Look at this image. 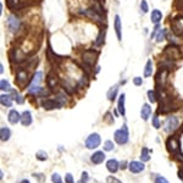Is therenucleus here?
<instances>
[{
  "instance_id": "1",
  "label": "nucleus",
  "mask_w": 183,
  "mask_h": 183,
  "mask_svg": "<svg viewBox=\"0 0 183 183\" xmlns=\"http://www.w3.org/2000/svg\"><path fill=\"white\" fill-rule=\"evenodd\" d=\"M98 55L99 53L95 51V50H85L84 53H83V55H82V60H83V62L88 67H92L95 64V61L98 59Z\"/></svg>"
},
{
  "instance_id": "2",
  "label": "nucleus",
  "mask_w": 183,
  "mask_h": 183,
  "mask_svg": "<svg viewBox=\"0 0 183 183\" xmlns=\"http://www.w3.org/2000/svg\"><path fill=\"white\" fill-rule=\"evenodd\" d=\"M128 129H127V126H123L122 128H120V129H117L116 132H115V134H113V138H115V141L117 144H120V145H122V144H126L127 142H128Z\"/></svg>"
},
{
  "instance_id": "3",
  "label": "nucleus",
  "mask_w": 183,
  "mask_h": 183,
  "mask_svg": "<svg viewBox=\"0 0 183 183\" xmlns=\"http://www.w3.org/2000/svg\"><path fill=\"white\" fill-rule=\"evenodd\" d=\"M171 29L175 34L181 36L183 34V17L182 16H177L171 21Z\"/></svg>"
},
{
  "instance_id": "4",
  "label": "nucleus",
  "mask_w": 183,
  "mask_h": 183,
  "mask_svg": "<svg viewBox=\"0 0 183 183\" xmlns=\"http://www.w3.org/2000/svg\"><path fill=\"white\" fill-rule=\"evenodd\" d=\"M165 54L170 60H178L181 59V50L177 45H169L165 48Z\"/></svg>"
},
{
  "instance_id": "5",
  "label": "nucleus",
  "mask_w": 183,
  "mask_h": 183,
  "mask_svg": "<svg viewBox=\"0 0 183 183\" xmlns=\"http://www.w3.org/2000/svg\"><path fill=\"white\" fill-rule=\"evenodd\" d=\"M99 145H100V136L98 133H92L85 141V147L88 149H95Z\"/></svg>"
},
{
  "instance_id": "6",
  "label": "nucleus",
  "mask_w": 183,
  "mask_h": 183,
  "mask_svg": "<svg viewBox=\"0 0 183 183\" xmlns=\"http://www.w3.org/2000/svg\"><path fill=\"white\" fill-rule=\"evenodd\" d=\"M180 141L175 137H171L167 141V149H169L170 153L172 154H178L180 153Z\"/></svg>"
},
{
  "instance_id": "7",
  "label": "nucleus",
  "mask_w": 183,
  "mask_h": 183,
  "mask_svg": "<svg viewBox=\"0 0 183 183\" xmlns=\"http://www.w3.org/2000/svg\"><path fill=\"white\" fill-rule=\"evenodd\" d=\"M178 118L177 117H175V116H171L169 117L167 120H166V123H165V129L169 132V133H172V132H175L177 128H178Z\"/></svg>"
},
{
  "instance_id": "8",
  "label": "nucleus",
  "mask_w": 183,
  "mask_h": 183,
  "mask_svg": "<svg viewBox=\"0 0 183 183\" xmlns=\"http://www.w3.org/2000/svg\"><path fill=\"white\" fill-rule=\"evenodd\" d=\"M7 27H9V29L11 32H17L20 29V27H21V22H20V20L16 16L11 15L7 18Z\"/></svg>"
},
{
  "instance_id": "9",
  "label": "nucleus",
  "mask_w": 183,
  "mask_h": 183,
  "mask_svg": "<svg viewBox=\"0 0 183 183\" xmlns=\"http://www.w3.org/2000/svg\"><path fill=\"white\" fill-rule=\"evenodd\" d=\"M42 81H43V73L41 71L36 72L34 76H33V78H32V81H31V84H29V87H28V92H32L33 89L38 88V87H39V83H41Z\"/></svg>"
},
{
  "instance_id": "10",
  "label": "nucleus",
  "mask_w": 183,
  "mask_h": 183,
  "mask_svg": "<svg viewBox=\"0 0 183 183\" xmlns=\"http://www.w3.org/2000/svg\"><path fill=\"white\" fill-rule=\"evenodd\" d=\"M42 106L45 110H53V109H60L62 105L57 101L56 99H49V100H44L42 104Z\"/></svg>"
},
{
  "instance_id": "11",
  "label": "nucleus",
  "mask_w": 183,
  "mask_h": 183,
  "mask_svg": "<svg viewBox=\"0 0 183 183\" xmlns=\"http://www.w3.org/2000/svg\"><path fill=\"white\" fill-rule=\"evenodd\" d=\"M128 167H129V171L133 172V173H139V172H142L143 170L145 169L144 164H143V162H139V161H132V162L129 164Z\"/></svg>"
},
{
  "instance_id": "12",
  "label": "nucleus",
  "mask_w": 183,
  "mask_h": 183,
  "mask_svg": "<svg viewBox=\"0 0 183 183\" xmlns=\"http://www.w3.org/2000/svg\"><path fill=\"white\" fill-rule=\"evenodd\" d=\"M121 20H120V16L116 15L115 16V32H116V36H117V39L121 42L122 41V32H121Z\"/></svg>"
},
{
  "instance_id": "13",
  "label": "nucleus",
  "mask_w": 183,
  "mask_h": 183,
  "mask_svg": "<svg viewBox=\"0 0 183 183\" xmlns=\"http://www.w3.org/2000/svg\"><path fill=\"white\" fill-rule=\"evenodd\" d=\"M167 73H169L167 69L160 67V71H159L157 75H156V82H157V83H161V84L164 85L165 81H166V77H167Z\"/></svg>"
},
{
  "instance_id": "14",
  "label": "nucleus",
  "mask_w": 183,
  "mask_h": 183,
  "mask_svg": "<svg viewBox=\"0 0 183 183\" xmlns=\"http://www.w3.org/2000/svg\"><path fill=\"white\" fill-rule=\"evenodd\" d=\"M90 160H92L93 164L99 165V164H101V162L105 160V154H104L103 152H97V153H94V154L92 155Z\"/></svg>"
},
{
  "instance_id": "15",
  "label": "nucleus",
  "mask_w": 183,
  "mask_h": 183,
  "mask_svg": "<svg viewBox=\"0 0 183 183\" xmlns=\"http://www.w3.org/2000/svg\"><path fill=\"white\" fill-rule=\"evenodd\" d=\"M150 115H152V106H150L149 104H144L141 110L142 118H143L144 121H147V120L150 117Z\"/></svg>"
},
{
  "instance_id": "16",
  "label": "nucleus",
  "mask_w": 183,
  "mask_h": 183,
  "mask_svg": "<svg viewBox=\"0 0 183 183\" xmlns=\"http://www.w3.org/2000/svg\"><path fill=\"white\" fill-rule=\"evenodd\" d=\"M46 83L50 88H55L57 84V76L54 72H50L48 75V78H46Z\"/></svg>"
},
{
  "instance_id": "17",
  "label": "nucleus",
  "mask_w": 183,
  "mask_h": 183,
  "mask_svg": "<svg viewBox=\"0 0 183 183\" xmlns=\"http://www.w3.org/2000/svg\"><path fill=\"white\" fill-rule=\"evenodd\" d=\"M83 14L87 15V16H88V17H90V18L97 20V21H100V20H101V15L99 14L98 11H95L93 7H92V9H88V10H84V11H83Z\"/></svg>"
},
{
  "instance_id": "18",
  "label": "nucleus",
  "mask_w": 183,
  "mask_h": 183,
  "mask_svg": "<svg viewBox=\"0 0 183 183\" xmlns=\"http://www.w3.org/2000/svg\"><path fill=\"white\" fill-rule=\"evenodd\" d=\"M9 122L10 123H12V125H16L20 120H21V116H20V113H17L16 110H11L10 113H9Z\"/></svg>"
},
{
  "instance_id": "19",
  "label": "nucleus",
  "mask_w": 183,
  "mask_h": 183,
  "mask_svg": "<svg viewBox=\"0 0 183 183\" xmlns=\"http://www.w3.org/2000/svg\"><path fill=\"white\" fill-rule=\"evenodd\" d=\"M16 79L20 84H25L27 82V73L25 70H18L17 75H16Z\"/></svg>"
},
{
  "instance_id": "20",
  "label": "nucleus",
  "mask_w": 183,
  "mask_h": 183,
  "mask_svg": "<svg viewBox=\"0 0 183 183\" xmlns=\"http://www.w3.org/2000/svg\"><path fill=\"white\" fill-rule=\"evenodd\" d=\"M118 162H117V160H115V159H111V160H109L108 162H106V167L108 170L111 172V173H115L117 170H118Z\"/></svg>"
},
{
  "instance_id": "21",
  "label": "nucleus",
  "mask_w": 183,
  "mask_h": 183,
  "mask_svg": "<svg viewBox=\"0 0 183 183\" xmlns=\"http://www.w3.org/2000/svg\"><path fill=\"white\" fill-rule=\"evenodd\" d=\"M21 122L23 126H29L32 123V115L29 111H25L21 115Z\"/></svg>"
},
{
  "instance_id": "22",
  "label": "nucleus",
  "mask_w": 183,
  "mask_h": 183,
  "mask_svg": "<svg viewBox=\"0 0 183 183\" xmlns=\"http://www.w3.org/2000/svg\"><path fill=\"white\" fill-rule=\"evenodd\" d=\"M10 136H11V131L7 127H1V129H0V139L2 142H6L9 141Z\"/></svg>"
},
{
  "instance_id": "23",
  "label": "nucleus",
  "mask_w": 183,
  "mask_h": 183,
  "mask_svg": "<svg viewBox=\"0 0 183 183\" xmlns=\"http://www.w3.org/2000/svg\"><path fill=\"white\" fill-rule=\"evenodd\" d=\"M125 98H126V95L125 94H121L120 99H118V104H117L118 113H121L122 116H125V113H126V110H125Z\"/></svg>"
},
{
  "instance_id": "24",
  "label": "nucleus",
  "mask_w": 183,
  "mask_h": 183,
  "mask_svg": "<svg viewBox=\"0 0 183 183\" xmlns=\"http://www.w3.org/2000/svg\"><path fill=\"white\" fill-rule=\"evenodd\" d=\"M12 99L10 95H7V94H2L1 97H0V101H1V105H4V106H7V108H11L12 106Z\"/></svg>"
},
{
  "instance_id": "25",
  "label": "nucleus",
  "mask_w": 183,
  "mask_h": 183,
  "mask_svg": "<svg viewBox=\"0 0 183 183\" xmlns=\"http://www.w3.org/2000/svg\"><path fill=\"white\" fill-rule=\"evenodd\" d=\"M161 18H162V14H161L160 10H153V11H152V16H150L152 22L159 23V22L161 21Z\"/></svg>"
},
{
  "instance_id": "26",
  "label": "nucleus",
  "mask_w": 183,
  "mask_h": 183,
  "mask_svg": "<svg viewBox=\"0 0 183 183\" xmlns=\"http://www.w3.org/2000/svg\"><path fill=\"white\" fill-rule=\"evenodd\" d=\"M152 72H153V62H152V60H148L147 65H145V70H144V76L145 77H150Z\"/></svg>"
},
{
  "instance_id": "27",
  "label": "nucleus",
  "mask_w": 183,
  "mask_h": 183,
  "mask_svg": "<svg viewBox=\"0 0 183 183\" xmlns=\"http://www.w3.org/2000/svg\"><path fill=\"white\" fill-rule=\"evenodd\" d=\"M117 90H118V87L117 85L111 87V89L108 92V98H109V100H115L116 94H117Z\"/></svg>"
},
{
  "instance_id": "28",
  "label": "nucleus",
  "mask_w": 183,
  "mask_h": 183,
  "mask_svg": "<svg viewBox=\"0 0 183 183\" xmlns=\"http://www.w3.org/2000/svg\"><path fill=\"white\" fill-rule=\"evenodd\" d=\"M165 36H166V29H159L157 31V36H156V42L161 43L165 39Z\"/></svg>"
},
{
  "instance_id": "29",
  "label": "nucleus",
  "mask_w": 183,
  "mask_h": 183,
  "mask_svg": "<svg viewBox=\"0 0 183 183\" xmlns=\"http://www.w3.org/2000/svg\"><path fill=\"white\" fill-rule=\"evenodd\" d=\"M141 159H142V161H149L150 156H149V150H148V148H143V149H142Z\"/></svg>"
},
{
  "instance_id": "30",
  "label": "nucleus",
  "mask_w": 183,
  "mask_h": 183,
  "mask_svg": "<svg viewBox=\"0 0 183 183\" xmlns=\"http://www.w3.org/2000/svg\"><path fill=\"white\" fill-rule=\"evenodd\" d=\"M12 97H14V99L16 100V103H17V104H23V103H25V99H23V97H22V95H20L16 90H12Z\"/></svg>"
},
{
  "instance_id": "31",
  "label": "nucleus",
  "mask_w": 183,
  "mask_h": 183,
  "mask_svg": "<svg viewBox=\"0 0 183 183\" xmlns=\"http://www.w3.org/2000/svg\"><path fill=\"white\" fill-rule=\"evenodd\" d=\"M0 89L4 92V90H10V83L6 81V79H1L0 81Z\"/></svg>"
},
{
  "instance_id": "32",
  "label": "nucleus",
  "mask_w": 183,
  "mask_h": 183,
  "mask_svg": "<svg viewBox=\"0 0 183 183\" xmlns=\"http://www.w3.org/2000/svg\"><path fill=\"white\" fill-rule=\"evenodd\" d=\"M113 148H115V145H113V143L111 141L105 142V144H104V149H105L106 152H111V150H113Z\"/></svg>"
},
{
  "instance_id": "33",
  "label": "nucleus",
  "mask_w": 183,
  "mask_h": 183,
  "mask_svg": "<svg viewBox=\"0 0 183 183\" xmlns=\"http://www.w3.org/2000/svg\"><path fill=\"white\" fill-rule=\"evenodd\" d=\"M37 159L41 160V161H44V160L48 159V154H46L45 152H43V150H39V152L37 153Z\"/></svg>"
},
{
  "instance_id": "34",
  "label": "nucleus",
  "mask_w": 183,
  "mask_h": 183,
  "mask_svg": "<svg viewBox=\"0 0 183 183\" xmlns=\"http://www.w3.org/2000/svg\"><path fill=\"white\" fill-rule=\"evenodd\" d=\"M104 37H105V31H101L100 34L98 36V39L95 42V45H101L104 43Z\"/></svg>"
},
{
  "instance_id": "35",
  "label": "nucleus",
  "mask_w": 183,
  "mask_h": 183,
  "mask_svg": "<svg viewBox=\"0 0 183 183\" xmlns=\"http://www.w3.org/2000/svg\"><path fill=\"white\" fill-rule=\"evenodd\" d=\"M141 10L143 11V14H147V12H148V10H149L148 4H147V1H145V0H142L141 1Z\"/></svg>"
},
{
  "instance_id": "36",
  "label": "nucleus",
  "mask_w": 183,
  "mask_h": 183,
  "mask_svg": "<svg viewBox=\"0 0 183 183\" xmlns=\"http://www.w3.org/2000/svg\"><path fill=\"white\" fill-rule=\"evenodd\" d=\"M148 98L152 101V104L156 101V94H155L154 90H149V92H148Z\"/></svg>"
},
{
  "instance_id": "37",
  "label": "nucleus",
  "mask_w": 183,
  "mask_h": 183,
  "mask_svg": "<svg viewBox=\"0 0 183 183\" xmlns=\"http://www.w3.org/2000/svg\"><path fill=\"white\" fill-rule=\"evenodd\" d=\"M6 5L9 9H15L17 5V0H6Z\"/></svg>"
},
{
  "instance_id": "38",
  "label": "nucleus",
  "mask_w": 183,
  "mask_h": 183,
  "mask_svg": "<svg viewBox=\"0 0 183 183\" xmlns=\"http://www.w3.org/2000/svg\"><path fill=\"white\" fill-rule=\"evenodd\" d=\"M51 181H53V183H62L61 177H60L57 173H53V176H51Z\"/></svg>"
},
{
  "instance_id": "39",
  "label": "nucleus",
  "mask_w": 183,
  "mask_h": 183,
  "mask_svg": "<svg viewBox=\"0 0 183 183\" xmlns=\"http://www.w3.org/2000/svg\"><path fill=\"white\" fill-rule=\"evenodd\" d=\"M155 183H169V181L165 177H162V176H157L155 178Z\"/></svg>"
},
{
  "instance_id": "40",
  "label": "nucleus",
  "mask_w": 183,
  "mask_h": 183,
  "mask_svg": "<svg viewBox=\"0 0 183 183\" xmlns=\"http://www.w3.org/2000/svg\"><path fill=\"white\" fill-rule=\"evenodd\" d=\"M153 125H154L155 128H160V122H159V117L157 116L153 117Z\"/></svg>"
},
{
  "instance_id": "41",
  "label": "nucleus",
  "mask_w": 183,
  "mask_h": 183,
  "mask_svg": "<svg viewBox=\"0 0 183 183\" xmlns=\"http://www.w3.org/2000/svg\"><path fill=\"white\" fill-rule=\"evenodd\" d=\"M133 83L136 85H142L143 84V79H142L141 77H134L133 78Z\"/></svg>"
},
{
  "instance_id": "42",
  "label": "nucleus",
  "mask_w": 183,
  "mask_h": 183,
  "mask_svg": "<svg viewBox=\"0 0 183 183\" xmlns=\"http://www.w3.org/2000/svg\"><path fill=\"white\" fill-rule=\"evenodd\" d=\"M65 180H66V183H75L73 182V176H72L71 173H67V175H66Z\"/></svg>"
},
{
  "instance_id": "43",
  "label": "nucleus",
  "mask_w": 183,
  "mask_h": 183,
  "mask_svg": "<svg viewBox=\"0 0 183 183\" xmlns=\"http://www.w3.org/2000/svg\"><path fill=\"white\" fill-rule=\"evenodd\" d=\"M82 176H83V177H82V180H81L78 183H87V180H88V173H87V172H83V173H82Z\"/></svg>"
},
{
  "instance_id": "44",
  "label": "nucleus",
  "mask_w": 183,
  "mask_h": 183,
  "mask_svg": "<svg viewBox=\"0 0 183 183\" xmlns=\"http://www.w3.org/2000/svg\"><path fill=\"white\" fill-rule=\"evenodd\" d=\"M108 181H109L110 183H121L118 180H116L115 177H109V178H108Z\"/></svg>"
},
{
  "instance_id": "45",
  "label": "nucleus",
  "mask_w": 183,
  "mask_h": 183,
  "mask_svg": "<svg viewBox=\"0 0 183 183\" xmlns=\"http://www.w3.org/2000/svg\"><path fill=\"white\" fill-rule=\"evenodd\" d=\"M178 177H180V178L183 181V170H181V171L178 172Z\"/></svg>"
},
{
  "instance_id": "46",
  "label": "nucleus",
  "mask_w": 183,
  "mask_h": 183,
  "mask_svg": "<svg viewBox=\"0 0 183 183\" xmlns=\"http://www.w3.org/2000/svg\"><path fill=\"white\" fill-rule=\"evenodd\" d=\"M0 72H1V73L4 72V65H2V64H0Z\"/></svg>"
},
{
  "instance_id": "47",
  "label": "nucleus",
  "mask_w": 183,
  "mask_h": 183,
  "mask_svg": "<svg viewBox=\"0 0 183 183\" xmlns=\"http://www.w3.org/2000/svg\"><path fill=\"white\" fill-rule=\"evenodd\" d=\"M21 183H29V181H27V180H23V181H21Z\"/></svg>"
}]
</instances>
